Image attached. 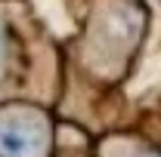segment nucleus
I'll return each mask as SVG.
<instances>
[{
	"label": "nucleus",
	"instance_id": "obj_2",
	"mask_svg": "<svg viewBox=\"0 0 161 157\" xmlns=\"http://www.w3.org/2000/svg\"><path fill=\"white\" fill-rule=\"evenodd\" d=\"M149 157H158V154H149Z\"/></svg>",
	"mask_w": 161,
	"mask_h": 157
},
{
	"label": "nucleus",
	"instance_id": "obj_1",
	"mask_svg": "<svg viewBox=\"0 0 161 157\" xmlns=\"http://www.w3.org/2000/svg\"><path fill=\"white\" fill-rule=\"evenodd\" d=\"M40 148V133L28 129L19 120H9L0 126V151L9 157H28Z\"/></svg>",
	"mask_w": 161,
	"mask_h": 157
}]
</instances>
